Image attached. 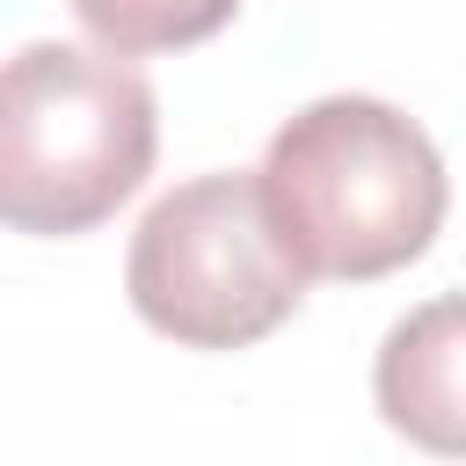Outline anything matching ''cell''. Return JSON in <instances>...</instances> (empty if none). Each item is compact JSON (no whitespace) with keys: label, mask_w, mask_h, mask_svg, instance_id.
I'll list each match as a JSON object with an SVG mask.
<instances>
[{"label":"cell","mask_w":466,"mask_h":466,"mask_svg":"<svg viewBox=\"0 0 466 466\" xmlns=\"http://www.w3.org/2000/svg\"><path fill=\"white\" fill-rule=\"evenodd\" d=\"M153 87L116 51L22 44L0 80V211L15 233H87L153 167Z\"/></svg>","instance_id":"2"},{"label":"cell","mask_w":466,"mask_h":466,"mask_svg":"<svg viewBox=\"0 0 466 466\" xmlns=\"http://www.w3.org/2000/svg\"><path fill=\"white\" fill-rule=\"evenodd\" d=\"M66 7L109 51H182L218 36L240 0H66Z\"/></svg>","instance_id":"5"},{"label":"cell","mask_w":466,"mask_h":466,"mask_svg":"<svg viewBox=\"0 0 466 466\" xmlns=\"http://www.w3.org/2000/svg\"><path fill=\"white\" fill-rule=\"evenodd\" d=\"M124 284L138 320L182 350H248L306 299V269L262 204V175H197L167 189L131 233Z\"/></svg>","instance_id":"3"},{"label":"cell","mask_w":466,"mask_h":466,"mask_svg":"<svg viewBox=\"0 0 466 466\" xmlns=\"http://www.w3.org/2000/svg\"><path fill=\"white\" fill-rule=\"evenodd\" d=\"M262 204L306 277H386L415 262L451 204L444 160L415 116L379 95L306 102L262 153Z\"/></svg>","instance_id":"1"},{"label":"cell","mask_w":466,"mask_h":466,"mask_svg":"<svg viewBox=\"0 0 466 466\" xmlns=\"http://www.w3.org/2000/svg\"><path fill=\"white\" fill-rule=\"evenodd\" d=\"M379 415L437 459H466V291L400 313L371 364Z\"/></svg>","instance_id":"4"}]
</instances>
